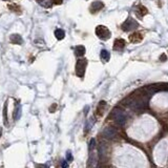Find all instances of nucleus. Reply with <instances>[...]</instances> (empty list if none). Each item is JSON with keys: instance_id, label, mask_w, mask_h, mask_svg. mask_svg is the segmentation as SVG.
<instances>
[{"instance_id": "obj_10", "label": "nucleus", "mask_w": 168, "mask_h": 168, "mask_svg": "<svg viewBox=\"0 0 168 168\" xmlns=\"http://www.w3.org/2000/svg\"><path fill=\"white\" fill-rule=\"evenodd\" d=\"M55 36L58 40H62L64 37H65V32L61 28H58V30L55 31Z\"/></svg>"}, {"instance_id": "obj_16", "label": "nucleus", "mask_w": 168, "mask_h": 168, "mask_svg": "<svg viewBox=\"0 0 168 168\" xmlns=\"http://www.w3.org/2000/svg\"><path fill=\"white\" fill-rule=\"evenodd\" d=\"M54 1H55L57 4H59V3H61V2H62V0H54Z\"/></svg>"}, {"instance_id": "obj_2", "label": "nucleus", "mask_w": 168, "mask_h": 168, "mask_svg": "<svg viewBox=\"0 0 168 168\" xmlns=\"http://www.w3.org/2000/svg\"><path fill=\"white\" fill-rule=\"evenodd\" d=\"M138 26H139L138 22H137L134 19H133V18L129 17V18H127L124 22H123L122 30L124 31V32H130V31L136 30Z\"/></svg>"}, {"instance_id": "obj_4", "label": "nucleus", "mask_w": 168, "mask_h": 168, "mask_svg": "<svg viewBox=\"0 0 168 168\" xmlns=\"http://www.w3.org/2000/svg\"><path fill=\"white\" fill-rule=\"evenodd\" d=\"M87 66V60L86 59H80L77 61L76 64V74L78 75V77H84L85 74V68Z\"/></svg>"}, {"instance_id": "obj_8", "label": "nucleus", "mask_w": 168, "mask_h": 168, "mask_svg": "<svg viewBox=\"0 0 168 168\" xmlns=\"http://www.w3.org/2000/svg\"><path fill=\"white\" fill-rule=\"evenodd\" d=\"M103 8V3L101 1H95L94 2L93 4H91V12H98L99 10H101V8Z\"/></svg>"}, {"instance_id": "obj_14", "label": "nucleus", "mask_w": 168, "mask_h": 168, "mask_svg": "<svg viewBox=\"0 0 168 168\" xmlns=\"http://www.w3.org/2000/svg\"><path fill=\"white\" fill-rule=\"evenodd\" d=\"M3 117H4V124H8V117H6V104L4 105V109H3Z\"/></svg>"}, {"instance_id": "obj_6", "label": "nucleus", "mask_w": 168, "mask_h": 168, "mask_svg": "<svg viewBox=\"0 0 168 168\" xmlns=\"http://www.w3.org/2000/svg\"><path fill=\"white\" fill-rule=\"evenodd\" d=\"M11 42L14 44H22V42H23V40H22V37L20 35H18V34H14V35L11 36L10 38Z\"/></svg>"}, {"instance_id": "obj_1", "label": "nucleus", "mask_w": 168, "mask_h": 168, "mask_svg": "<svg viewBox=\"0 0 168 168\" xmlns=\"http://www.w3.org/2000/svg\"><path fill=\"white\" fill-rule=\"evenodd\" d=\"M111 116H113L115 122L118 125H120V126H123L125 124V122H126V116H125V114L121 109L115 108L113 110V113H111Z\"/></svg>"}, {"instance_id": "obj_11", "label": "nucleus", "mask_w": 168, "mask_h": 168, "mask_svg": "<svg viewBox=\"0 0 168 168\" xmlns=\"http://www.w3.org/2000/svg\"><path fill=\"white\" fill-rule=\"evenodd\" d=\"M101 59L104 60L105 62H107L109 60V57H110V55H109V51H106V50H102L101 51Z\"/></svg>"}, {"instance_id": "obj_13", "label": "nucleus", "mask_w": 168, "mask_h": 168, "mask_svg": "<svg viewBox=\"0 0 168 168\" xmlns=\"http://www.w3.org/2000/svg\"><path fill=\"white\" fill-rule=\"evenodd\" d=\"M96 146V140L95 139H91V143H89V151H91L94 149V147Z\"/></svg>"}, {"instance_id": "obj_17", "label": "nucleus", "mask_w": 168, "mask_h": 168, "mask_svg": "<svg viewBox=\"0 0 168 168\" xmlns=\"http://www.w3.org/2000/svg\"><path fill=\"white\" fill-rule=\"evenodd\" d=\"M67 166H68V165H67L65 162H63V164H62V167H67Z\"/></svg>"}, {"instance_id": "obj_7", "label": "nucleus", "mask_w": 168, "mask_h": 168, "mask_svg": "<svg viewBox=\"0 0 168 168\" xmlns=\"http://www.w3.org/2000/svg\"><path fill=\"white\" fill-rule=\"evenodd\" d=\"M125 46V41L123 39H117L115 41V46H114V48H115L116 51H121L123 50Z\"/></svg>"}, {"instance_id": "obj_15", "label": "nucleus", "mask_w": 168, "mask_h": 168, "mask_svg": "<svg viewBox=\"0 0 168 168\" xmlns=\"http://www.w3.org/2000/svg\"><path fill=\"white\" fill-rule=\"evenodd\" d=\"M66 159H67V161H68V162H71V161L73 160V156H71V151H67V153H66Z\"/></svg>"}, {"instance_id": "obj_19", "label": "nucleus", "mask_w": 168, "mask_h": 168, "mask_svg": "<svg viewBox=\"0 0 168 168\" xmlns=\"http://www.w3.org/2000/svg\"><path fill=\"white\" fill-rule=\"evenodd\" d=\"M38 2H42V1H44V0H37Z\"/></svg>"}, {"instance_id": "obj_3", "label": "nucleus", "mask_w": 168, "mask_h": 168, "mask_svg": "<svg viewBox=\"0 0 168 168\" xmlns=\"http://www.w3.org/2000/svg\"><path fill=\"white\" fill-rule=\"evenodd\" d=\"M96 34H97L98 37L102 40L109 39V38H110V35H111L108 28L104 25H98L97 28H96Z\"/></svg>"}, {"instance_id": "obj_9", "label": "nucleus", "mask_w": 168, "mask_h": 168, "mask_svg": "<svg viewBox=\"0 0 168 168\" xmlns=\"http://www.w3.org/2000/svg\"><path fill=\"white\" fill-rule=\"evenodd\" d=\"M21 116V106H20L19 103H16V106H15V111H14V119L18 120Z\"/></svg>"}, {"instance_id": "obj_18", "label": "nucleus", "mask_w": 168, "mask_h": 168, "mask_svg": "<svg viewBox=\"0 0 168 168\" xmlns=\"http://www.w3.org/2000/svg\"><path fill=\"white\" fill-rule=\"evenodd\" d=\"M1 133H2V129H1V127H0V137H1Z\"/></svg>"}, {"instance_id": "obj_5", "label": "nucleus", "mask_w": 168, "mask_h": 168, "mask_svg": "<svg viewBox=\"0 0 168 168\" xmlns=\"http://www.w3.org/2000/svg\"><path fill=\"white\" fill-rule=\"evenodd\" d=\"M103 136L106 139H114L117 136V130L114 127H106V128L103 130Z\"/></svg>"}, {"instance_id": "obj_12", "label": "nucleus", "mask_w": 168, "mask_h": 168, "mask_svg": "<svg viewBox=\"0 0 168 168\" xmlns=\"http://www.w3.org/2000/svg\"><path fill=\"white\" fill-rule=\"evenodd\" d=\"M76 55L77 56H83L84 54H85V48L83 45H78L77 48H76Z\"/></svg>"}]
</instances>
